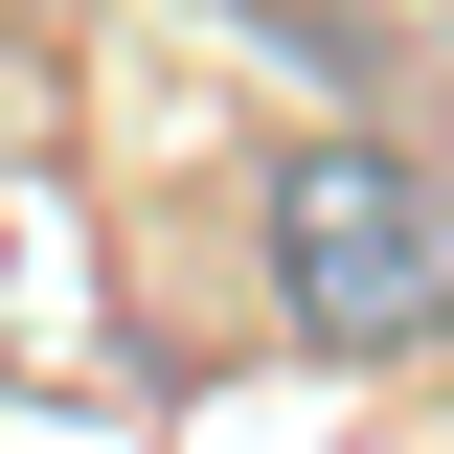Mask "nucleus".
<instances>
[{"mask_svg": "<svg viewBox=\"0 0 454 454\" xmlns=\"http://www.w3.org/2000/svg\"><path fill=\"white\" fill-rule=\"evenodd\" d=\"M273 318L318 364H409L454 318V182L387 160V137H295L273 160Z\"/></svg>", "mask_w": 454, "mask_h": 454, "instance_id": "nucleus-1", "label": "nucleus"}]
</instances>
